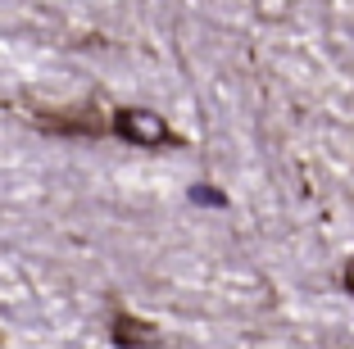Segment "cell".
<instances>
[{
    "label": "cell",
    "mask_w": 354,
    "mask_h": 349,
    "mask_svg": "<svg viewBox=\"0 0 354 349\" xmlns=\"http://www.w3.org/2000/svg\"><path fill=\"white\" fill-rule=\"evenodd\" d=\"M191 200H209V205H223V196H214V191H200V186L191 191Z\"/></svg>",
    "instance_id": "cell-3"
},
{
    "label": "cell",
    "mask_w": 354,
    "mask_h": 349,
    "mask_svg": "<svg viewBox=\"0 0 354 349\" xmlns=\"http://www.w3.org/2000/svg\"><path fill=\"white\" fill-rule=\"evenodd\" d=\"M341 286H345V295L354 299V258H350V263L341 267Z\"/></svg>",
    "instance_id": "cell-2"
},
{
    "label": "cell",
    "mask_w": 354,
    "mask_h": 349,
    "mask_svg": "<svg viewBox=\"0 0 354 349\" xmlns=\"http://www.w3.org/2000/svg\"><path fill=\"white\" fill-rule=\"evenodd\" d=\"M114 132L123 136L127 145H146V150L173 145V132H168V123L155 109H118L114 113Z\"/></svg>",
    "instance_id": "cell-1"
}]
</instances>
